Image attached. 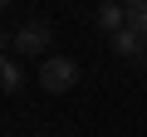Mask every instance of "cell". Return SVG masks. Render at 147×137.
<instances>
[{"label":"cell","instance_id":"5","mask_svg":"<svg viewBox=\"0 0 147 137\" xmlns=\"http://www.w3.org/2000/svg\"><path fill=\"white\" fill-rule=\"evenodd\" d=\"M20 83H25L20 64H15L10 54H0V88H5V93H20Z\"/></svg>","mask_w":147,"mask_h":137},{"label":"cell","instance_id":"6","mask_svg":"<svg viewBox=\"0 0 147 137\" xmlns=\"http://www.w3.org/2000/svg\"><path fill=\"white\" fill-rule=\"evenodd\" d=\"M127 30L147 39V0H127Z\"/></svg>","mask_w":147,"mask_h":137},{"label":"cell","instance_id":"3","mask_svg":"<svg viewBox=\"0 0 147 137\" xmlns=\"http://www.w3.org/2000/svg\"><path fill=\"white\" fill-rule=\"evenodd\" d=\"M93 25H98L108 39H113V34H123V30H127V5H118V0H103V5L93 10Z\"/></svg>","mask_w":147,"mask_h":137},{"label":"cell","instance_id":"4","mask_svg":"<svg viewBox=\"0 0 147 137\" xmlns=\"http://www.w3.org/2000/svg\"><path fill=\"white\" fill-rule=\"evenodd\" d=\"M113 54L127 59V64H147V39L132 34V30H123V34H113Z\"/></svg>","mask_w":147,"mask_h":137},{"label":"cell","instance_id":"2","mask_svg":"<svg viewBox=\"0 0 147 137\" xmlns=\"http://www.w3.org/2000/svg\"><path fill=\"white\" fill-rule=\"evenodd\" d=\"M49 39H54V30H49L44 20H30V25H20V30L10 34V49L25 54V59H39V54L49 49Z\"/></svg>","mask_w":147,"mask_h":137},{"label":"cell","instance_id":"1","mask_svg":"<svg viewBox=\"0 0 147 137\" xmlns=\"http://www.w3.org/2000/svg\"><path fill=\"white\" fill-rule=\"evenodd\" d=\"M74 79H79V64L64 59V54H54V59L39 64V88H44V93H69Z\"/></svg>","mask_w":147,"mask_h":137}]
</instances>
